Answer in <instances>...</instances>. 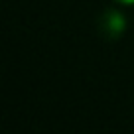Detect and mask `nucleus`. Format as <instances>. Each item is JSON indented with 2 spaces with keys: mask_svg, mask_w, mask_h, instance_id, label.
I'll return each instance as SVG.
<instances>
[{
  "mask_svg": "<svg viewBox=\"0 0 134 134\" xmlns=\"http://www.w3.org/2000/svg\"><path fill=\"white\" fill-rule=\"evenodd\" d=\"M97 28H99L100 36L105 40H118L126 30V18L122 12H118L114 8H109L100 14Z\"/></svg>",
  "mask_w": 134,
  "mask_h": 134,
  "instance_id": "nucleus-1",
  "label": "nucleus"
},
{
  "mask_svg": "<svg viewBox=\"0 0 134 134\" xmlns=\"http://www.w3.org/2000/svg\"><path fill=\"white\" fill-rule=\"evenodd\" d=\"M116 2H118V4H126V6H128V4H134V0H116Z\"/></svg>",
  "mask_w": 134,
  "mask_h": 134,
  "instance_id": "nucleus-2",
  "label": "nucleus"
}]
</instances>
